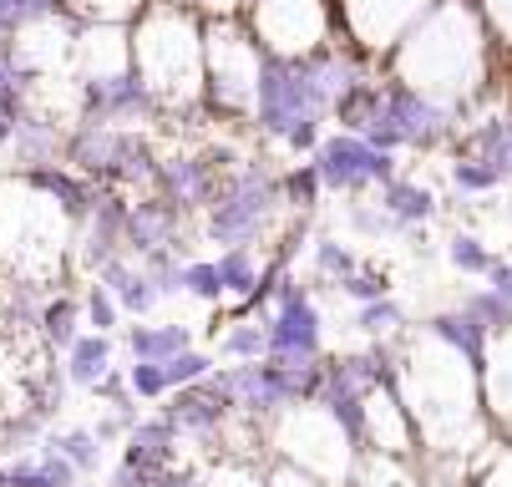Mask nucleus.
<instances>
[{"label":"nucleus","mask_w":512,"mask_h":487,"mask_svg":"<svg viewBox=\"0 0 512 487\" xmlns=\"http://www.w3.org/2000/svg\"><path fill=\"white\" fill-rule=\"evenodd\" d=\"M279 198V183L264 173V163H244L239 173H229L224 183H218V198L208 203V234L218 244H254L274 214Z\"/></svg>","instance_id":"nucleus-1"},{"label":"nucleus","mask_w":512,"mask_h":487,"mask_svg":"<svg viewBox=\"0 0 512 487\" xmlns=\"http://www.w3.org/2000/svg\"><path fill=\"white\" fill-rule=\"evenodd\" d=\"M315 168H320V183L330 193H365L376 183H391L396 178V163L386 148H376L371 137L360 132H335L315 148Z\"/></svg>","instance_id":"nucleus-2"},{"label":"nucleus","mask_w":512,"mask_h":487,"mask_svg":"<svg viewBox=\"0 0 512 487\" xmlns=\"http://www.w3.org/2000/svg\"><path fill=\"white\" fill-rule=\"evenodd\" d=\"M158 107H163L158 92L142 82L137 66L97 72L82 82V122H137V117H153Z\"/></svg>","instance_id":"nucleus-3"},{"label":"nucleus","mask_w":512,"mask_h":487,"mask_svg":"<svg viewBox=\"0 0 512 487\" xmlns=\"http://www.w3.org/2000/svg\"><path fill=\"white\" fill-rule=\"evenodd\" d=\"M234 158L229 153H203V158H163V168H158V193L168 198V203H178L183 214H193V208H208L213 198H218V183H224V168H229Z\"/></svg>","instance_id":"nucleus-4"},{"label":"nucleus","mask_w":512,"mask_h":487,"mask_svg":"<svg viewBox=\"0 0 512 487\" xmlns=\"http://www.w3.org/2000/svg\"><path fill=\"white\" fill-rule=\"evenodd\" d=\"M178 224H183V208L168 203L163 193L158 198H137L127 203V229H122V249H132L137 259L153 254V249H183L178 244Z\"/></svg>","instance_id":"nucleus-5"},{"label":"nucleus","mask_w":512,"mask_h":487,"mask_svg":"<svg viewBox=\"0 0 512 487\" xmlns=\"http://www.w3.org/2000/svg\"><path fill=\"white\" fill-rule=\"evenodd\" d=\"M21 183L26 188H36V193H46L66 219H87L92 214V203H97V193L102 188H92V178H82L77 168H61V163H36V168H21Z\"/></svg>","instance_id":"nucleus-6"},{"label":"nucleus","mask_w":512,"mask_h":487,"mask_svg":"<svg viewBox=\"0 0 512 487\" xmlns=\"http://www.w3.org/2000/svg\"><path fill=\"white\" fill-rule=\"evenodd\" d=\"M122 229H127V203L117 193H97L92 214L82 219V269H102L107 259L122 254Z\"/></svg>","instance_id":"nucleus-7"},{"label":"nucleus","mask_w":512,"mask_h":487,"mask_svg":"<svg viewBox=\"0 0 512 487\" xmlns=\"http://www.w3.org/2000/svg\"><path fill=\"white\" fill-rule=\"evenodd\" d=\"M269 351H305V356H320V310H315V300H310L305 290L269 310Z\"/></svg>","instance_id":"nucleus-8"},{"label":"nucleus","mask_w":512,"mask_h":487,"mask_svg":"<svg viewBox=\"0 0 512 487\" xmlns=\"http://www.w3.org/2000/svg\"><path fill=\"white\" fill-rule=\"evenodd\" d=\"M117 132H122V127H112V122H82L77 132L66 137V163L77 168L82 178L107 183L112 158H117Z\"/></svg>","instance_id":"nucleus-9"},{"label":"nucleus","mask_w":512,"mask_h":487,"mask_svg":"<svg viewBox=\"0 0 512 487\" xmlns=\"http://www.w3.org/2000/svg\"><path fill=\"white\" fill-rule=\"evenodd\" d=\"M158 168H163V158H158V148L148 143L142 132H117V158H112V173H107V183L112 188H153L158 183Z\"/></svg>","instance_id":"nucleus-10"},{"label":"nucleus","mask_w":512,"mask_h":487,"mask_svg":"<svg viewBox=\"0 0 512 487\" xmlns=\"http://www.w3.org/2000/svg\"><path fill=\"white\" fill-rule=\"evenodd\" d=\"M97 280L117 295V305H122V315H148L163 295H158V285H153V274L142 269V264H127L122 254L117 259H107L102 269H97Z\"/></svg>","instance_id":"nucleus-11"},{"label":"nucleus","mask_w":512,"mask_h":487,"mask_svg":"<svg viewBox=\"0 0 512 487\" xmlns=\"http://www.w3.org/2000/svg\"><path fill=\"white\" fill-rule=\"evenodd\" d=\"M56 148H61L56 122H46V117H36V112H21L6 153L16 158V168H36V163H56Z\"/></svg>","instance_id":"nucleus-12"},{"label":"nucleus","mask_w":512,"mask_h":487,"mask_svg":"<svg viewBox=\"0 0 512 487\" xmlns=\"http://www.w3.org/2000/svg\"><path fill=\"white\" fill-rule=\"evenodd\" d=\"M168 457H173V422H148L132 432L127 467H137L142 477H158V472H168Z\"/></svg>","instance_id":"nucleus-13"},{"label":"nucleus","mask_w":512,"mask_h":487,"mask_svg":"<svg viewBox=\"0 0 512 487\" xmlns=\"http://www.w3.org/2000/svg\"><path fill=\"white\" fill-rule=\"evenodd\" d=\"M107 371H112V340H107L102 330H97V335H77V345L66 351V381L97 386Z\"/></svg>","instance_id":"nucleus-14"},{"label":"nucleus","mask_w":512,"mask_h":487,"mask_svg":"<svg viewBox=\"0 0 512 487\" xmlns=\"http://www.w3.org/2000/svg\"><path fill=\"white\" fill-rule=\"evenodd\" d=\"M381 208H386L401 229H411V224H426V219L436 214V198H431L421 183L391 178V183H381Z\"/></svg>","instance_id":"nucleus-15"},{"label":"nucleus","mask_w":512,"mask_h":487,"mask_svg":"<svg viewBox=\"0 0 512 487\" xmlns=\"http://www.w3.org/2000/svg\"><path fill=\"white\" fill-rule=\"evenodd\" d=\"M188 325H132L127 330V351L132 361H168L178 351H188Z\"/></svg>","instance_id":"nucleus-16"},{"label":"nucleus","mask_w":512,"mask_h":487,"mask_svg":"<svg viewBox=\"0 0 512 487\" xmlns=\"http://www.w3.org/2000/svg\"><path fill=\"white\" fill-rule=\"evenodd\" d=\"M431 335L436 340H447L457 356H467L472 366H482V335H487V325L477 320V315H467V310H457V315H436L431 320Z\"/></svg>","instance_id":"nucleus-17"},{"label":"nucleus","mask_w":512,"mask_h":487,"mask_svg":"<svg viewBox=\"0 0 512 487\" xmlns=\"http://www.w3.org/2000/svg\"><path fill=\"white\" fill-rule=\"evenodd\" d=\"M82 325V305L71 300V295H56V300H46V310H41V340L51 345V351H71L77 345V330Z\"/></svg>","instance_id":"nucleus-18"},{"label":"nucleus","mask_w":512,"mask_h":487,"mask_svg":"<svg viewBox=\"0 0 512 487\" xmlns=\"http://www.w3.org/2000/svg\"><path fill=\"white\" fill-rule=\"evenodd\" d=\"M213 264H218V280H224V295H244V300H249V295L259 290V274H264V269H259V259H254L249 244L224 249Z\"/></svg>","instance_id":"nucleus-19"},{"label":"nucleus","mask_w":512,"mask_h":487,"mask_svg":"<svg viewBox=\"0 0 512 487\" xmlns=\"http://www.w3.org/2000/svg\"><path fill=\"white\" fill-rule=\"evenodd\" d=\"M224 351L239 356V361L269 356V315H239V325L224 335Z\"/></svg>","instance_id":"nucleus-20"},{"label":"nucleus","mask_w":512,"mask_h":487,"mask_svg":"<svg viewBox=\"0 0 512 487\" xmlns=\"http://www.w3.org/2000/svg\"><path fill=\"white\" fill-rule=\"evenodd\" d=\"M472 148L482 153V163H492L502 178H512V122H487L472 132Z\"/></svg>","instance_id":"nucleus-21"},{"label":"nucleus","mask_w":512,"mask_h":487,"mask_svg":"<svg viewBox=\"0 0 512 487\" xmlns=\"http://www.w3.org/2000/svg\"><path fill=\"white\" fill-rule=\"evenodd\" d=\"M320 193H325V183H320V168H315V163H300V168H289V173L279 178V198H284L289 208H315Z\"/></svg>","instance_id":"nucleus-22"},{"label":"nucleus","mask_w":512,"mask_h":487,"mask_svg":"<svg viewBox=\"0 0 512 487\" xmlns=\"http://www.w3.org/2000/svg\"><path fill=\"white\" fill-rule=\"evenodd\" d=\"M183 295H193V300H203V305L224 300V280H218V264H213V259H188V264H183Z\"/></svg>","instance_id":"nucleus-23"},{"label":"nucleus","mask_w":512,"mask_h":487,"mask_svg":"<svg viewBox=\"0 0 512 487\" xmlns=\"http://www.w3.org/2000/svg\"><path fill=\"white\" fill-rule=\"evenodd\" d=\"M102 437L97 432H87V427H77V432H61V437H51V447L77 467V472H87V467H97V457H102V447H97Z\"/></svg>","instance_id":"nucleus-24"},{"label":"nucleus","mask_w":512,"mask_h":487,"mask_svg":"<svg viewBox=\"0 0 512 487\" xmlns=\"http://www.w3.org/2000/svg\"><path fill=\"white\" fill-rule=\"evenodd\" d=\"M163 371H168V391H173V386H193V381L213 376V361L203 351H178V356L163 361Z\"/></svg>","instance_id":"nucleus-25"},{"label":"nucleus","mask_w":512,"mask_h":487,"mask_svg":"<svg viewBox=\"0 0 512 487\" xmlns=\"http://www.w3.org/2000/svg\"><path fill=\"white\" fill-rule=\"evenodd\" d=\"M355 325H360L365 335H391L396 325H406V315H401L396 300H371V305H360Z\"/></svg>","instance_id":"nucleus-26"},{"label":"nucleus","mask_w":512,"mask_h":487,"mask_svg":"<svg viewBox=\"0 0 512 487\" xmlns=\"http://www.w3.org/2000/svg\"><path fill=\"white\" fill-rule=\"evenodd\" d=\"M82 310H87V320L107 335V330H117V315H122V305H117V295L97 280V285H87V300H82Z\"/></svg>","instance_id":"nucleus-27"},{"label":"nucleus","mask_w":512,"mask_h":487,"mask_svg":"<svg viewBox=\"0 0 512 487\" xmlns=\"http://www.w3.org/2000/svg\"><path fill=\"white\" fill-rule=\"evenodd\" d=\"M462 310H467V315H477L487 330H497V325L507 330V325H512V305H507L497 290H477V295H467V305H462Z\"/></svg>","instance_id":"nucleus-28"},{"label":"nucleus","mask_w":512,"mask_h":487,"mask_svg":"<svg viewBox=\"0 0 512 487\" xmlns=\"http://www.w3.org/2000/svg\"><path fill=\"white\" fill-rule=\"evenodd\" d=\"M340 290H345L350 300H360V305H371V300H386L391 280H386L381 269H355V274H345V280H340Z\"/></svg>","instance_id":"nucleus-29"},{"label":"nucleus","mask_w":512,"mask_h":487,"mask_svg":"<svg viewBox=\"0 0 512 487\" xmlns=\"http://www.w3.org/2000/svg\"><path fill=\"white\" fill-rule=\"evenodd\" d=\"M315 264H320V274H330L335 285L345 280V274L360 269V259H355L345 244H335V239H320V244H315Z\"/></svg>","instance_id":"nucleus-30"},{"label":"nucleus","mask_w":512,"mask_h":487,"mask_svg":"<svg viewBox=\"0 0 512 487\" xmlns=\"http://www.w3.org/2000/svg\"><path fill=\"white\" fill-rule=\"evenodd\" d=\"M452 178H457L462 193H487V188L502 183V173H497L492 163H482V158H462V163L452 168Z\"/></svg>","instance_id":"nucleus-31"},{"label":"nucleus","mask_w":512,"mask_h":487,"mask_svg":"<svg viewBox=\"0 0 512 487\" xmlns=\"http://www.w3.org/2000/svg\"><path fill=\"white\" fill-rule=\"evenodd\" d=\"M26 97V66L16 61V46H0V102Z\"/></svg>","instance_id":"nucleus-32"},{"label":"nucleus","mask_w":512,"mask_h":487,"mask_svg":"<svg viewBox=\"0 0 512 487\" xmlns=\"http://www.w3.org/2000/svg\"><path fill=\"white\" fill-rule=\"evenodd\" d=\"M447 254H452V264H457L462 274H487V264H492V254H487L482 239H472V234H457Z\"/></svg>","instance_id":"nucleus-33"},{"label":"nucleus","mask_w":512,"mask_h":487,"mask_svg":"<svg viewBox=\"0 0 512 487\" xmlns=\"http://www.w3.org/2000/svg\"><path fill=\"white\" fill-rule=\"evenodd\" d=\"M127 386H132L137 396H163V391H168V371H163V361H137V366L127 371Z\"/></svg>","instance_id":"nucleus-34"},{"label":"nucleus","mask_w":512,"mask_h":487,"mask_svg":"<svg viewBox=\"0 0 512 487\" xmlns=\"http://www.w3.org/2000/svg\"><path fill=\"white\" fill-rule=\"evenodd\" d=\"M21 102H0V153L11 148V132H16V122H21Z\"/></svg>","instance_id":"nucleus-35"},{"label":"nucleus","mask_w":512,"mask_h":487,"mask_svg":"<svg viewBox=\"0 0 512 487\" xmlns=\"http://www.w3.org/2000/svg\"><path fill=\"white\" fill-rule=\"evenodd\" d=\"M0 46H16V31H11V21L0 16Z\"/></svg>","instance_id":"nucleus-36"},{"label":"nucleus","mask_w":512,"mask_h":487,"mask_svg":"<svg viewBox=\"0 0 512 487\" xmlns=\"http://www.w3.org/2000/svg\"><path fill=\"white\" fill-rule=\"evenodd\" d=\"M71 487H92V482H71Z\"/></svg>","instance_id":"nucleus-37"}]
</instances>
